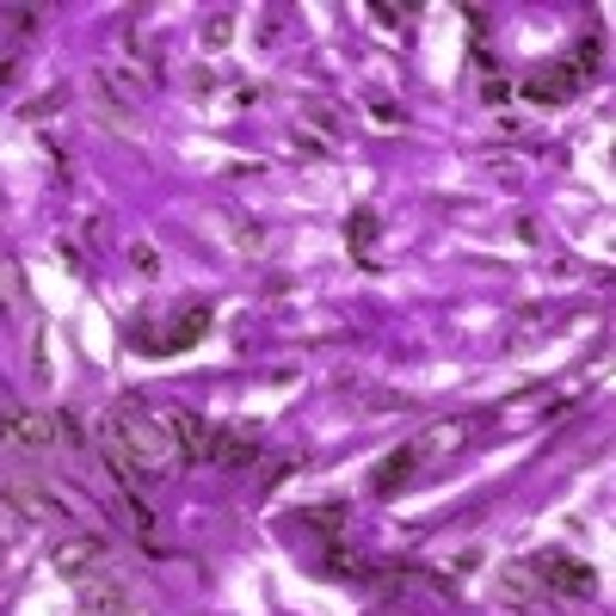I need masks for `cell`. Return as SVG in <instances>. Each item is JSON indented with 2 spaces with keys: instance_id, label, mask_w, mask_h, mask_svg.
I'll return each instance as SVG.
<instances>
[{
  "instance_id": "obj_5",
  "label": "cell",
  "mask_w": 616,
  "mask_h": 616,
  "mask_svg": "<svg viewBox=\"0 0 616 616\" xmlns=\"http://www.w3.org/2000/svg\"><path fill=\"white\" fill-rule=\"evenodd\" d=\"M0 500L13 505L19 518H31V524H50V518H62V500L50 488H38V481H7V488H0Z\"/></svg>"
},
{
  "instance_id": "obj_8",
  "label": "cell",
  "mask_w": 616,
  "mask_h": 616,
  "mask_svg": "<svg viewBox=\"0 0 616 616\" xmlns=\"http://www.w3.org/2000/svg\"><path fill=\"white\" fill-rule=\"evenodd\" d=\"M493 592H500V604H518V610H543V604H549V592L531 580V567H524V561H512Z\"/></svg>"
},
{
  "instance_id": "obj_3",
  "label": "cell",
  "mask_w": 616,
  "mask_h": 616,
  "mask_svg": "<svg viewBox=\"0 0 616 616\" xmlns=\"http://www.w3.org/2000/svg\"><path fill=\"white\" fill-rule=\"evenodd\" d=\"M160 419H167V438H173V450H179V462H203V457H210V431L216 426L203 414H191V407H167Z\"/></svg>"
},
{
  "instance_id": "obj_9",
  "label": "cell",
  "mask_w": 616,
  "mask_h": 616,
  "mask_svg": "<svg viewBox=\"0 0 616 616\" xmlns=\"http://www.w3.org/2000/svg\"><path fill=\"white\" fill-rule=\"evenodd\" d=\"M203 462H216V469H241V462H253V431H210V457Z\"/></svg>"
},
{
  "instance_id": "obj_4",
  "label": "cell",
  "mask_w": 616,
  "mask_h": 616,
  "mask_svg": "<svg viewBox=\"0 0 616 616\" xmlns=\"http://www.w3.org/2000/svg\"><path fill=\"white\" fill-rule=\"evenodd\" d=\"M93 438H100V457H105V469H112V481L117 488H136L143 481V469H136V457H129V445L117 438V426H112V414H100V426H93Z\"/></svg>"
},
{
  "instance_id": "obj_6",
  "label": "cell",
  "mask_w": 616,
  "mask_h": 616,
  "mask_svg": "<svg viewBox=\"0 0 616 616\" xmlns=\"http://www.w3.org/2000/svg\"><path fill=\"white\" fill-rule=\"evenodd\" d=\"M50 567H56L62 580H81V574H93V567H105V536H69V543L50 555Z\"/></svg>"
},
{
  "instance_id": "obj_12",
  "label": "cell",
  "mask_w": 616,
  "mask_h": 616,
  "mask_svg": "<svg viewBox=\"0 0 616 616\" xmlns=\"http://www.w3.org/2000/svg\"><path fill=\"white\" fill-rule=\"evenodd\" d=\"M327 574H345V580H358V574H364V561H358V555H340V549H333V555H327Z\"/></svg>"
},
{
  "instance_id": "obj_10",
  "label": "cell",
  "mask_w": 616,
  "mask_h": 616,
  "mask_svg": "<svg viewBox=\"0 0 616 616\" xmlns=\"http://www.w3.org/2000/svg\"><path fill=\"white\" fill-rule=\"evenodd\" d=\"M414 469H419L414 445H407V450H395V457H388L383 469H376V493H383V500H388V493H401L407 481H414Z\"/></svg>"
},
{
  "instance_id": "obj_14",
  "label": "cell",
  "mask_w": 616,
  "mask_h": 616,
  "mask_svg": "<svg viewBox=\"0 0 616 616\" xmlns=\"http://www.w3.org/2000/svg\"><path fill=\"white\" fill-rule=\"evenodd\" d=\"M0 284H7V265H0Z\"/></svg>"
},
{
  "instance_id": "obj_7",
  "label": "cell",
  "mask_w": 616,
  "mask_h": 616,
  "mask_svg": "<svg viewBox=\"0 0 616 616\" xmlns=\"http://www.w3.org/2000/svg\"><path fill=\"white\" fill-rule=\"evenodd\" d=\"M574 93H580V74L567 69V62H555V69H543V74L524 81V100H536V105H567Z\"/></svg>"
},
{
  "instance_id": "obj_1",
  "label": "cell",
  "mask_w": 616,
  "mask_h": 616,
  "mask_svg": "<svg viewBox=\"0 0 616 616\" xmlns=\"http://www.w3.org/2000/svg\"><path fill=\"white\" fill-rule=\"evenodd\" d=\"M112 426H117V438L129 445V457H136V469H143V481H167V474L179 469V450H173V438H167V419L148 414L143 401H117Z\"/></svg>"
},
{
  "instance_id": "obj_13",
  "label": "cell",
  "mask_w": 616,
  "mask_h": 616,
  "mask_svg": "<svg viewBox=\"0 0 616 616\" xmlns=\"http://www.w3.org/2000/svg\"><path fill=\"white\" fill-rule=\"evenodd\" d=\"M136 265H143L148 278H155V272H160V253H155V247H136Z\"/></svg>"
},
{
  "instance_id": "obj_11",
  "label": "cell",
  "mask_w": 616,
  "mask_h": 616,
  "mask_svg": "<svg viewBox=\"0 0 616 616\" xmlns=\"http://www.w3.org/2000/svg\"><path fill=\"white\" fill-rule=\"evenodd\" d=\"M203 327H210V309H179V327H173L167 340L155 345V352H179V345L203 340Z\"/></svg>"
},
{
  "instance_id": "obj_2",
  "label": "cell",
  "mask_w": 616,
  "mask_h": 616,
  "mask_svg": "<svg viewBox=\"0 0 616 616\" xmlns=\"http://www.w3.org/2000/svg\"><path fill=\"white\" fill-rule=\"evenodd\" d=\"M531 567V580L549 592V598H586V592H598V567L592 561H580V555H567V549H543V555H531L524 561Z\"/></svg>"
}]
</instances>
